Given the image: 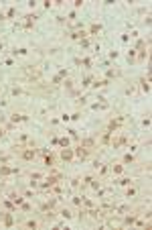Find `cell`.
<instances>
[{"label": "cell", "mask_w": 152, "mask_h": 230, "mask_svg": "<svg viewBox=\"0 0 152 230\" xmlns=\"http://www.w3.org/2000/svg\"><path fill=\"white\" fill-rule=\"evenodd\" d=\"M22 157H25V159H33V157H35V151H25Z\"/></svg>", "instance_id": "1"}, {"label": "cell", "mask_w": 152, "mask_h": 230, "mask_svg": "<svg viewBox=\"0 0 152 230\" xmlns=\"http://www.w3.org/2000/svg\"><path fill=\"white\" fill-rule=\"evenodd\" d=\"M63 159H71V153L69 151H63Z\"/></svg>", "instance_id": "2"}, {"label": "cell", "mask_w": 152, "mask_h": 230, "mask_svg": "<svg viewBox=\"0 0 152 230\" xmlns=\"http://www.w3.org/2000/svg\"><path fill=\"white\" fill-rule=\"evenodd\" d=\"M0 134H2V130H0Z\"/></svg>", "instance_id": "3"}]
</instances>
